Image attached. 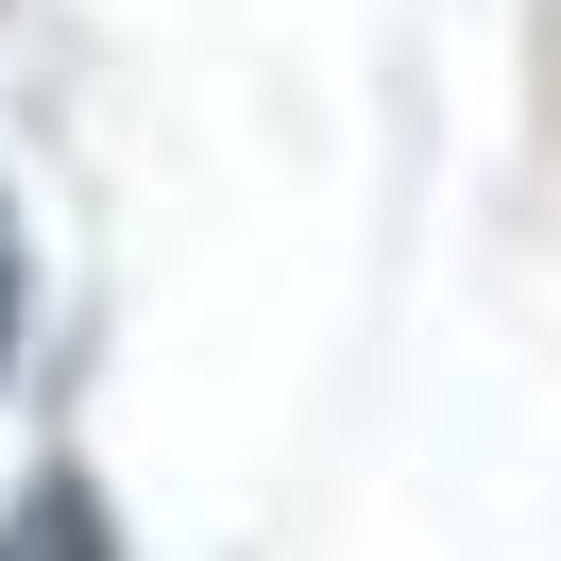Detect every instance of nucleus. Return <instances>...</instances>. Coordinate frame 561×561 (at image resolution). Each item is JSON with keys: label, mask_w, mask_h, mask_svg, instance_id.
Returning a JSON list of instances; mask_svg holds the SVG:
<instances>
[{"label": "nucleus", "mask_w": 561, "mask_h": 561, "mask_svg": "<svg viewBox=\"0 0 561 561\" xmlns=\"http://www.w3.org/2000/svg\"><path fill=\"white\" fill-rule=\"evenodd\" d=\"M0 561H119V527H103L85 477H35L18 511H0Z\"/></svg>", "instance_id": "obj_1"}, {"label": "nucleus", "mask_w": 561, "mask_h": 561, "mask_svg": "<svg viewBox=\"0 0 561 561\" xmlns=\"http://www.w3.org/2000/svg\"><path fill=\"white\" fill-rule=\"evenodd\" d=\"M18 307H35V255H18V205H0V357H18Z\"/></svg>", "instance_id": "obj_2"}]
</instances>
